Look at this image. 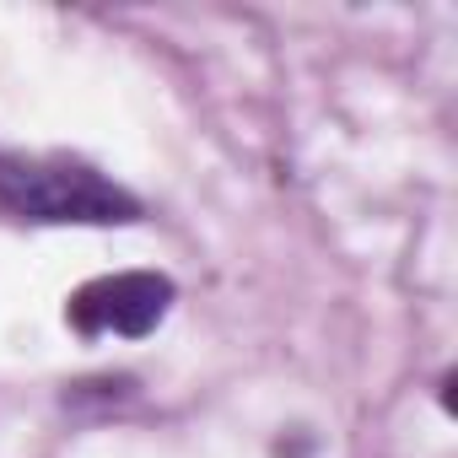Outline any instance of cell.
<instances>
[{
	"label": "cell",
	"mask_w": 458,
	"mask_h": 458,
	"mask_svg": "<svg viewBox=\"0 0 458 458\" xmlns=\"http://www.w3.org/2000/svg\"><path fill=\"white\" fill-rule=\"evenodd\" d=\"M0 210L38 226H114L135 221L140 199L76 157L0 151Z\"/></svg>",
	"instance_id": "obj_1"
},
{
	"label": "cell",
	"mask_w": 458,
	"mask_h": 458,
	"mask_svg": "<svg viewBox=\"0 0 458 458\" xmlns=\"http://www.w3.org/2000/svg\"><path fill=\"white\" fill-rule=\"evenodd\" d=\"M167 308H173V281L167 276H157V270H124V276L87 281L65 302V318L87 340H98V335L140 340V335H151L167 318Z\"/></svg>",
	"instance_id": "obj_2"
}]
</instances>
